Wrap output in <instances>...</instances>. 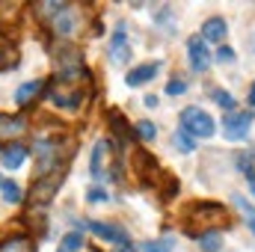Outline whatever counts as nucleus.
<instances>
[{"mask_svg":"<svg viewBox=\"0 0 255 252\" xmlns=\"http://www.w3.org/2000/svg\"><path fill=\"white\" fill-rule=\"evenodd\" d=\"M181 130H187L193 139L199 136V139H208V136H214V119L205 113V110H199V107H187V110H181Z\"/></svg>","mask_w":255,"mask_h":252,"instance_id":"f257e3e1","label":"nucleus"},{"mask_svg":"<svg viewBox=\"0 0 255 252\" xmlns=\"http://www.w3.org/2000/svg\"><path fill=\"white\" fill-rule=\"evenodd\" d=\"M253 119L255 113L250 110H244V113H226L223 116V136L226 139H247V133H250V127H253Z\"/></svg>","mask_w":255,"mask_h":252,"instance_id":"f03ea898","label":"nucleus"},{"mask_svg":"<svg viewBox=\"0 0 255 252\" xmlns=\"http://www.w3.org/2000/svg\"><path fill=\"white\" fill-rule=\"evenodd\" d=\"M107 54L116 65H128L130 63V45H128V27L125 24H116L113 36H110V45H107Z\"/></svg>","mask_w":255,"mask_h":252,"instance_id":"7ed1b4c3","label":"nucleus"},{"mask_svg":"<svg viewBox=\"0 0 255 252\" xmlns=\"http://www.w3.org/2000/svg\"><path fill=\"white\" fill-rule=\"evenodd\" d=\"M86 226L95 232V238H101V241H107V244H116V247H125V244H130V235H128L122 226L101 223V220H92V223H86Z\"/></svg>","mask_w":255,"mask_h":252,"instance_id":"20e7f679","label":"nucleus"},{"mask_svg":"<svg viewBox=\"0 0 255 252\" xmlns=\"http://www.w3.org/2000/svg\"><path fill=\"white\" fill-rule=\"evenodd\" d=\"M60 181H63V172L57 175H42L39 178V184H33V193H30V199L33 202H39V205H45V202H51L54 199V193L60 190Z\"/></svg>","mask_w":255,"mask_h":252,"instance_id":"39448f33","label":"nucleus"},{"mask_svg":"<svg viewBox=\"0 0 255 252\" xmlns=\"http://www.w3.org/2000/svg\"><path fill=\"white\" fill-rule=\"evenodd\" d=\"M187 57H190L193 71H199V74L211 68V51H208V45L199 36H193L190 42H187Z\"/></svg>","mask_w":255,"mask_h":252,"instance_id":"423d86ee","label":"nucleus"},{"mask_svg":"<svg viewBox=\"0 0 255 252\" xmlns=\"http://www.w3.org/2000/svg\"><path fill=\"white\" fill-rule=\"evenodd\" d=\"M157 71H160V63L136 65V68H130V71L125 74V83H128V86H142V83L154 80V77H157Z\"/></svg>","mask_w":255,"mask_h":252,"instance_id":"0eeeda50","label":"nucleus"},{"mask_svg":"<svg viewBox=\"0 0 255 252\" xmlns=\"http://www.w3.org/2000/svg\"><path fill=\"white\" fill-rule=\"evenodd\" d=\"M107 154H110L107 139H98V142H95V148H92V163H89L92 178H104V169H107Z\"/></svg>","mask_w":255,"mask_h":252,"instance_id":"6e6552de","label":"nucleus"},{"mask_svg":"<svg viewBox=\"0 0 255 252\" xmlns=\"http://www.w3.org/2000/svg\"><path fill=\"white\" fill-rule=\"evenodd\" d=\"M226 33H229V27H226L223 18H208V21L202 24V42H205V45H208V42H220V45H223Z\"/></svg>","mask_w":255,"mask_h":252,"instance_id":"1a4fd4ad","label":"nucleus"},{"mask_svg":"<svg viewBox=\"0 0 255 252\" xmlns=\"http://www.w3.org/2000/svg\"><path fill=\"white\" fill-rule=\"evenodd\" d=\"M24 160H27V148L24 145H12V148H6L3 151V166L6 169H18V166H24Z\"/></svg>","mask_w":255,"mask_h":252,"instance_id":"9d476101","label":"nucleus"},{"mask_svg":"<svg viewBox=\"0 0 255 252\" xmlns=\"http://www.w3.org/2000/svg\"><path fill=\"white\" fill-rule=\"evenodd\" d=\"M196 241H199V247H202L205 252H220V250H223V232H217V229L202 232Z\"/></svg>","mask_w":255,"mask_h":252,"instance_id":"9b49d317","label":"nucleus"},{"mask_svg":"<svg viewBox=\"0 0 255 252\" xmlns=\"http://www.w3.org/2000/svg\"><path fill=\"white\" fill-rule=\"evenodd\" d=\"M80 247H83V232L74 229V232H65L63 235V241H60L57 252H80Z\"/></svg>","mask_w":255,"mask_h":252,"instance_id":"f8f14e48","label":"nucleus"},{"mask_svg":"<svg viewBox=\"0 0 255 252\" xmlns=\"http://www.w3.org/2000/svg\"><path fill=\"white\" fill-rule=\"evenodd\" d=\"M24 130V119L18 116H0V136H15Z\"/></svg>","mask_w":255,"mask_h":252,"instance_id":"ddd939ff","label":"nucleus"},{"mask_svg":"<svg viewBox=\"0 0 255 252\" xmlns=\"http://www.w3.org/2000/svg\"><path fill=\"white\" fill-rule=\"evenodd\" d=\"M0 252H33V241L30 238H12L9 244H3Z\"/></svg>","mask_w":255,"mask_h":252,"instance_id":"4468645a","label":"nucleus"},{"mask_svg":"<svg viewBox=\"0 0 255 252\" xmlns=\"http://www.w3.org/2000/svg\"><path fill=\"white\" fill-rule=\"evenodd\" d=\"M232 202H235V205H238V208L244 211V217L250 220V229L255 232V208H253V202H247V199H244L241 193H235V196H232Z\"/></svg>","mask_w":255,"mask_h":252,"instance_id":"2eb2a0df","label":"nucleus"},{"mask_svg":"<svg viewBox=\"0 0 255 252\" xmlns=\"http://www.w3.org/2000/svg\"><path fill=\"white\" fill-rule=\"evenodd\" d=\"M175 250V241L172 238H163V241H145L142 252H172Z\"/></svg>","mask_w":255,"mask_h":252,"instance_id":"dca6fc26","label":"nucleus"},{"mask_svg":"<svg viewBox=\"0 0 255 252\" xmlns=\"http://www.w3.org/2000/svg\"><path fill=\"white\" fill-rule=\"evenodd\" d=\"M39 86H42L39 80H30V83H24V86L15 92V101H18V104H27V101H30V98L39 92Z\"/></svg>","mask_w":255,"mask_h":252,"instance_id":"f3484780","label":"nucleus"},{"mask_svg":"<svg viewBox=\"0 0 255 252\" xmlns=\"http://www.w3.org/2000/svg\"><path fill=\"white\" fill-rule=\"evenodd\" d=\"M172 145H175L178 151H193V148H196V139H193L187 130H178V133L172 136Z\"/></svg>","mask_w":255,"mask_h":252,"instance_id":"a211bd4d","label":"nucleus"},{"mask_svg":"<svg viewBox=\"0 0 255 252\" xmlns=\"http://www.w3.org/2000/svg\"><path fill=\"white\" fill-rule=\"evenodd\" d=\"M0 193H3V199L6 202H21V190H18V184L15 181H0Z\"/></svg>","mask_w":255,"mask_h":252,"instance_id":"6ab92c4d","label":"nucleus"},{"mask_svg":"<svg viewBox=\"0 0 255 252\" xmlns=\"http://www.w3.org/2000/svg\"><path fill=\"white\" fill-rule=\"evenodd\" d=\"M136 133H139V139H145V142H151V139L157 136V127L151 125V122H139V125H136Z\"/></svg>","mask_w":255,"mask_h":252,"instance_id":"aec40b11","label":"nucleus"},{"mask_svg":"<svg viewBox=\"0 0 255 252\" xmlns=\"http://www.w3.org/2000/svg\"><path fill=\"white\" fill-rule=\"evenodd\" d=\"M235 160H238V169H241V172H247V175H250V178H253L255 175V169H253V154H238V157H235Z\"/></svg>","mask_w":255,"mask_h":252,"instance_id":"412c9836","label":"nucleus"},{"mask_svg":"<svg viewBox=\"0 0 255 252\" xmlns=\"http://www.w3.org/2000/svg\"><path fill=\"white\" fill-rule=\"evenodd\" d=\"M184 92H187V86H184L181 77H172V80L166 83V95H184Z\"/></svg>","mask_w":255,"mask_h":252,"instance_id":"4be33fe9","label":"nucleus"},{"mask_svg":"<svg viewBox=\"0 0 255 252\" xmlns=\"http://www.w3.org/2000/svg\"><path fill=\"white\" fill-rule=\"evenodd\" d=\"M214 101H217L220 107H226V110H235V98H232L229 92H214Z\"/></svg>","mask_w":255,"mask_h":252,"instance_id":"5701e85b","label":"nucleus"},{"mask_svg":"<svg viewBox=\"0 0 255 252\" xmlns=\"http://www.w3.org/2000/svg\"><path fill=\"white\" fill-rule=\"evenodd\" d=\"M217 60H220V63H235V51H232L229 45H220V51H217Z\"/></svg>","mask_w":255,"mask_h":252,"instance_id":"b1692460","label":"nucleus"},{"mask_svg":"<svg viewBox=\"0 0 255 252\" xmlns=\"http://www.w3.org/2000/svg\"><path fill=\"white\" fill-rule=\"evenodd\" d=\"M86 199H89V202H107L110 196H107V190H101V187H92L89 193H86Z\"/></svg>","mask_w":255,"mask_h":252,"instance_id":"393cba45","label":"nucleus"},{"mask_svg":"<svg viewBox=\"0 0 255 252\" xmlns=\"http://www.w3.org/2000/svg\"><path fill=\"white\" fill-rule=\"evenodd\" d=\"M250 104H255V83L250 86Z\"/></svg>","mask_w":255,"mask_h":252,"instance_id":"a878e982","label":"nucleus"},{"mask_svg":"<svg viewBox=\"0 0 255 252\" xmlns=\"http://www.w3.org/2000/svg\"><path fill=\"white\" fill-rule=\"evenodd\" d=\"M122 252H136V250H133V247H130V244H128V247H125V250H122Z\"/></svg>","mask_w":255,"mask_h":252,"instance_id":"bb28decb","label":"nucleus"}]
</instances>
